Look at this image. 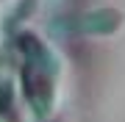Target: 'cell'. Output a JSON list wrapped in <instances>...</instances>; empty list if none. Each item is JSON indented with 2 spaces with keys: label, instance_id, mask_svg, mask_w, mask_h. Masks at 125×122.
I'll return each mask as SVG.
<instances>
[{
  "label": "cell",
  "instance_id": "cell-3",
  "mask_svg": "<svg viewBox=\"0 0 125 122\" xmlns=\"http://www.w3.org/2000/svg\"><path fill=\"white\" fill-rule=\"evenodd\" d=\"M0 119H17V103H14V58L0 53Z\"/></svg>",
  "mask_w": 125,
  "mask_h": 122
},
{
  "label": "cell",
  "instance_id": "cell-1",
  "mask_svg": "<svg viewBox=\"0 0 125 122\" xmlns=\"http://www.w3.org/2000/svg\"><path fill=\"white\" fill-rule=\"evenodd\" d=\"M14 47L20 50V89L36 117H47L53 108V97H56V81H58V58L45 45L36 33L31 31H20L14 36Z\"/></svg>",
  "mask_w": 125,
  "mask_h": 122
},
{
  "label": "cell",
  "instance_id": "cell-2",
  "mask_svg": "<svg viewBox=\"0 0 125 122\" xmlns=\"http://www.w3.org/2000/svg\"><path fill=\"white\" fill-rule=\"evenodd\" d=\"M120 25H122V11H117V9L86 11L70 22V28L78 31L81 36H111L114 31H120Z\"/></svg>",
  "mask_w": 125,
  "mask_h": 122
}]
</instances>
